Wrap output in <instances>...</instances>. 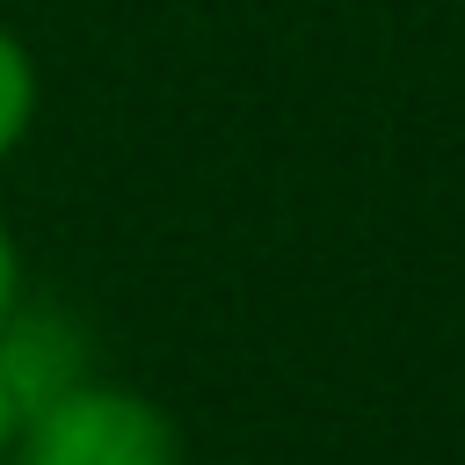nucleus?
I'll return each instance as SVG.
<instances>
[{
    "label": "nucleus",
    "mask_w": 465,
    "mask_h": 465,
    "mask_svg": "<svg viewBox=\"0 0 465 465\" xmlns=\"http://www.w3.org/2000/svg\"><path fill=\"white\" fill-rule=\"evenodd\" d=\"M15 465H182V429L160 400L109 378H80L22 421Z\"/></svg>",
    "instance_id": "1"
},
{
    "label": "nucleus",
    "mask_w": 465,
    "mask_h": 465,
    "mask_svg": "<svg viewBox=\"0 0 465 465\" xmlns=\"http://www.w3.org/2000/svg\"><path fill=\"white\" fill-rule=\"evenodd\" d=\"M0 378H7V392L22 400V414H36L44 400H58L65 385L87 378V341H80V327H73L65 312H51V305L15 298V312L0 320Z\"/></svg>",
    "instance_id": "2"
},
{
    "label": "nucleus",
    "mask_w": 465,
    "mask_h": 465,
    "mask_svg": "<svg viewBox=\"0 0 465 465\" xmlns=\"http://www.w3.org/2000/svg\"><path fill=\"white\" fill-rule=\"evenodd\" d=\"M36 94H44V80H36V58H29V44L0 22V167L22 153V138H29V124H36Z\"/></svg>",
    "instance_id": "3"
},
{
    "label": "nucleus",
    "mask_w": 465,
    "mask_h": 465,
    "mask_svg": "<svg viewBox=\"0 0 465 465\" xmlns=\"http://www.w3.org/2000/svg\"><path fill=\"white\" fill-rule=\"evenodd\" d=\"M15 298H22V247H15V232L0 225V320L15 312Z\"/></svg>",
    "instance_id": "4"
},
{
    "label": "nucleus",
    "mask_w": 465,
    "mask_h": 465,
    "mask_svg": "<svg viewBox=\"0 0 465 465\" xmlns=\"http://www.w3.org/2000/svg\"><path fill=\"white\" fill-rule=\"evenodd\" d=\"M22 421H29V414H22V400H15V392H7V378H0V465H15V443H22Z\"/></svg>",
    "instance_id": "5"
}]
</instances>
